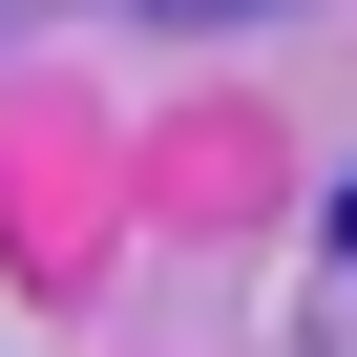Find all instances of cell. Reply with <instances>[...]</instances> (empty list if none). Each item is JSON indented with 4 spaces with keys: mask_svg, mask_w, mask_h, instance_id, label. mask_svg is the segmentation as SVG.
Wrapping results in <instances>:
<instances>
[{
    "mask_svg": "<svg viewBox=\"0 0 357 357\" xmlns=\"http://www.w3.org/2000/svg\"><path fill=\"white\" fill-rule=\"evenodd\" d=\"M336 252H357V190H336Z\"/></svg>",
    "mask_w": 357,
    "mask_h": 357,
    "instance_id": "1",
    "label": "cell"
}]
</instances>
